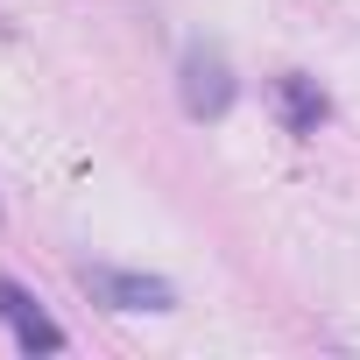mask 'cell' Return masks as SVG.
I'll list each match as a JSON object with an SVG mask.
<instances>
[{"mask_svg": "<svg viewBox=\"0 0 360 360\" xmlns=\"http://www.w3.org/2000/svg\"><path fill=\"white\" fill-rule=\"evenodd\" d=\"M0 29H8V22H0Z\"/></svg>", "mask_w": 360, "mask_h": 360, "instance_id": "obj_5", "label": "cell"}, {"mask_svg": "<svg viewBox=\"0 0 360 360\" xmlns=\"http://www.w3.org/2000/svg\"><path fill=\"white\" fill-rule=\"evenodd\" d=\"M0 325L15 332V346H22V353H64V346H71V339H64V325H57V318H50V311L15 283V276H0Z\"/></svg>", "mask_w": 360, "mask_h": 360, "instance_id": "obj_3", "label": "cell"}, {"mask_svg": "<svg viewBox=\"0 0 360 360\" xmlns=\"http://www.w3.org/2000/svg\"><path fill=\"white\" fill-rule=\"evenodd\" d=\"M276 113H283V127H290V134H318V127H325V113H332V99L318 92V78L283 71V78H276Z\"/></svg>", "mask_w": 360, "mask_h": 360, "instance_id": "obj_4", "label": "cell"}, {"mask_svg": "<svg viewBox=\"0 0 360 360\" xmlns=\"http://www.w3.org/2000/svg\"><path fill=\"white\" fill-rule=\"evenodd\" d=\"M78 283H85V297L106 304V311H176V290H169L162 276H148V269H106V262H85Z\"/></svg>", "mask_w": 360, "mask_h": 360, "instance_id": "obj_2", "label": "cell"}, {"mask_svg": "<svg viewBox=\"0 0 360 360\" xmlns=\"http://www.w3.org/2000/svg\"><path fill=\"white\" fill-rule=\"evenodd\" d=\"M233 64H226V50L219 43H191L184 57H176V99H184V113L191 120H219L226 106H233Z\"/></svg>", "mask_w": 360, "mask_h": 360, "instance_id": "obj_1", "label": "cell"}]
</instances>
